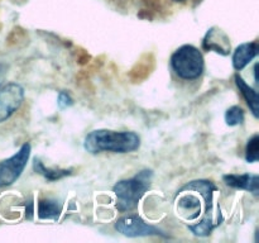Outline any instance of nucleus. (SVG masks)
<instances>
[{
    "label": "nucleus",
    "mask_w": 259,
    "mask_h": 243,
    "mask_svg": "<svg viewBox=\"0 0 259 243\" xmlns=\"http://www.w3.org/2000/svg\"><path fill=\"white\" fill-rule=\"evenodd\" d=\"M57 103H58V106H60L61 109H65V108H67V106L72 105L73 100H72V98L70 96V94L62 91V93H60V95H58Z\"/></svg>",
    "instance_id": "obj_16"
},
{
    "label": "nucleus",
    "mask_w": 259,
    "mask_h": 243,
    "mask_svg": "<svg viewBox=\"0 0 259 243\" xmlns=\"http://www.w3.org/2000/svg\"><path fill=\"white\" fill-rule=\"evenodd\" d=\"M33 169L37 174L42 175L43 177L48 180V181H56V180H60L62 177L68 176L71 174V170H61V169H50V167H46L42 164V161L38 158H34L33 162Z\"/></svg>",
    "instance_id": "obj_12"
},
{
    "label": "nucleus",
    "mask_w": 259,
    "mask_h": 243,
    "mask_svg": "<svg viewBox=\"0 0 259 243\" xmlns=\"http://www.w3.org/2000/svg\"><path fill=\"white\" fill-rule=\"evenodd\" d=\"M258 43L249 42L240 45L233 55V66L237 71L243 70L247 65H249L258 55Z\"/></svg>",
    "instance_id": "obj_9"
},
{
    "label": "nucleus",
    "mask_w": 259,
    "mask_h": 243,
    "mask_svg": "<svg viewBox=\"0 0 259 243\" xmlns=\"http://www.w3.org/2000/svg\"><path fill=\"white\" fill-rule=\"evenodd\" d=\"M225 122L230 127L239 126V124L244 122V110L238 105L232 106L225 113Z\"/></svg>",
    "instance_id": "obj_14"
},
{
    "label": "nucleus",
    "mask_w": 259,
    "mask_h": 243,
    "mask_svg": "<svg viewBox=\"0 0 259 243\" xmlns=\"http://www.w3.org/2000/svg\"><path fill=\"white\" fill-rule=\"evenodd\" d=\"M115 229L121 234L126 237H146V235H161V237L167 238L161 229L153 227L144 222L141 217L136 214L121 217L120 219L116 220Z\"/></svg>",
    "instance_id": "obj_5"
},
{
    "label": "nucleus",
    "mask_w": 259,
    "mask_h": 243,
    "mask_svg": "<svg viewBox=\"0 0 259 243\" xmlns=\"http://www.w3.org/2000/svg\"><path fill=\"white\" fill-rule=\"evenodd\" d=\"M235 83H237V86L238 89H239V91L242 93V95L244 96L245 101L248 103V105H249L250 110H252L253 115L255 116V118H258V95H257V91L254 90V89L250 88L249 85H248L247 83H245L244 80H243L242 77H240L239 75H235Z\"/></svg>",
    "instance_id": "obj_10"
},
{
    "label": "nucleus",
    "mask_w": 259,
    "mask_h": 243,
    "mask_svg": "<svg viewBox=\"0 0 259 243\" xmlns=\"http://www.w3.org/2000/svg\"><path fill=\"white\" fill-rule=\"evenodd\" d=\"M174 2H180V3H181V2H185V0H174Z\"/></svg>",
    "instance_id": "obj_17"
},
{
    "label": "nucleus",
    "mask_w": 259,
    "mask_h": 243,
    "mask_svg": "<svg viewBox=\"0 0 259 243\" xmlns=\"http://www.w3.org/2000/svg\"><path fill=\"white\" fill-rule=\"evenodd\" d=\"M62 212V207L58 201L52 199L40 200L38 204V217L40 219H57Z\"/></svg>",
    "instance_id": "obj_11"
},
{
    "label": "nucleus",
    "mask_w": 259,
    "mask_h": 243,
    "mask_svg": "<svg viewBox=\"0 0 259 243\" xmlns=\"http://www.w3.org/2000/svg\"><path fill=\"white\" fill-rule=\"evenodd\" d=\"M220 222H222V219H214L212 215H205L199 223L189 225V229L191 230L195 235H199V237H207V235L211 233V230L214 229L217 225L220 224Z\"/></svg>",
    "instance_id": "obj_13"
},
{
    "label": "nucleus",
    "mask_w": 259,
    "mask_h": 243,
    "mask_svg": "<svg viewBox=\"0 0 259 243\" xmlns=\"http://www.w3.org/2000/svg\"><path fill=\"white\" fill-rule=\"evenodd\" d=\"M171 66L175 73L182 80H195L201 76L205 63L199 48L185 45L171 56Z\"/></svg>",
    "instance_id": "obj_3"
},
{
    "label": "nucleus",
    "mask_w": 259,
    "mask_h": 243,
    "mask_svg": "<svg viewBox=\"0 0 259 243\" xmlns=\"http://www.w3.org/2000/svg\"><path fill=\"white\" fill-rule=\"evenodd\" d=\"M141 146V137L134 132H115L109 129H96L85 137L83 147L95 154L100 152L131 153Z\"/></svg>",
    "instance_id": "obj_1"
},
{
    "label": "nucleus",
    "mask_w": 259,
    "mask_h": 243,
    "mask_svg": "<svg viewBox=\"0 0 259 243\" xmlns=\"http://www.w3.org/2000/svg\"><path fill=\"white\" fill-rule=\"evenodd\" d=\"M30 156V144L24 143L17 153L0 162V187L14 184L24 171Z\"/></svg>",
    "instance_id": "obj_4"
},
{
    "label": "nucleus",
    "mask_w": 259,
    "mask_h": 243,
    "mask_svg": "<svg viewBox=\"0 0 259 243\" xmlns=\"http://www.w3.org/2000/svg\"><path fill=\"white\" fill-rule=\"evenodd\" d=\"M24 89L17 83H9L0 88V123L8 120L22 105Z\"/></svg>",
    "instance_id": "obj_6"
},
{
    "label": "nucleus",
    "mask_w": 259,
    "mask_h": 243,
    "mask_svg": "<svg viewBox=\"0 0 259 243\" xmlns=\"http://www.w3.org/2000/svg\"><path fill=\"white\" fill-rule=\"evenodd\" d=\"M202 48L206 51H215L223 56L230 53L229 37L223 30L211 28L202 40Z\"/></svg>",
    "instance_id": "obj_7"
},
{
    "label": "nucleus",
    "mask_w": 259,
    "mask_h": 243,
    "mask_svg": "<svg viewBox=\"0 0 259 243\" xmlns=\"http://www.w3.org/2000/svg\"><path fill=\"white\" fill-rule=\"evenodd\" d=\"M152 176L151 170H144L132 179L116 182L113 187L116 195V209L121 213L136 209L139 200L148 190Z\"/></svg>",
    "instance_id": "obj_2"
},
{
    "label": "nucleus",
    "mask_w": 259,
    "mask_h": 243,
    "mask_svg": "<svg viewBox=\"0 0 259 243\" xmlns=\"http://www.w3.org/2000/svg\"><path fill=\"white\" fill-rule=\"evenodd\" d=\"M225 184L234 189H242L247 190V191L252 192L254 196L259 195V177L258 175H250V174H243V175H235L229 174L223 176Z\"/></svg>",
    "instance_id": "obj_8"
},
{
    "label": "nucleus",
    "mask_w": 259,
    "mask_h": 243,
    "mask_svg": "<svg viewBox=\"0 0 259 243\" xmlns=\"http://www.w3.org/2000/svg\"><path fill=\"white\" fill-rule=\"evenodd\" d=\"M258 143H259V137L258 134H254L252 138L248 141L247 144V149H245V159L247 162H257L259 158V148H258Z\"/></svg>",
    "instance_id": "obj_15"
}]
</instances>
